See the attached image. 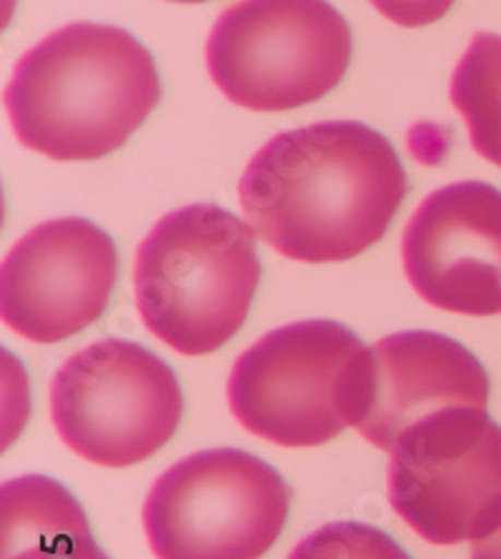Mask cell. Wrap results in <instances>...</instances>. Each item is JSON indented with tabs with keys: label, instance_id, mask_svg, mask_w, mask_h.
Instances as JSON below:
<instances>
[{
	"label": "cell",
	"instance_id": "6da1fadb",
	"mask_svg": "<svg viewBox=\"0 0 501 559\" xmlns=\"http://www.w3.org/2000/svg\"><path fill=\"white\" fill-rule=\"evenodd\" d=\"M409 191L396 148L359 121L284 131L253 154L239 183L246 222L306 264L359 257L381 241Z\"/></svg>",
	"mask_w": 501,
	"mask_h": 559
},
{
	"label": "cell",
	"instance_id": "7a4b0ae2",
	"mask_svg": "<svg viewBox=\"0 0 501 559\" xmlns=\"http://www.w3.org/2000/svg\"><path fill=\"white\" fill-rule=\"evenodd\" d=\"M160 100L151 50L118 25L71 23L13 68L5 111L25 148L53 160L114 154Z\"/></svg>",
	"mask_w": 501,
	"mask_h": 559
},
{
	"label": "cell",
	"instance_id": "3957f363",
	"mask_svg": "<svg viewBox=\"0 0 501 559\" xmlns=\"http://www.w3.org/2000/svg\"><path fill=\"white\" fill-rule=\"evenodd\" d=\"M259 282L257 231L216 203L171 211L135 251L143 324L186 357L216 352L239 334Z\"/></svg>",
	"mask_w": 501,
	"mask_h": 559
},
{
	"label": "cell",
	"instance_id": "277c9868",
	"mask_svg": "<svg viewBox=\"0 0 501 559\" xmlns=\"http://www.w3.org/2000/svg\"><path fill=\"white\" fill-rule=\"evenodd\" d=\"M369 346L331 319L294 321L236 359L228 406L251 435L278 447H319L356 427Z\"/></svg>",
	"mask_w": 501,
	"mask_h": 559
},
{
	"label": "cell",
	"instance_id": "5b68a950",
	"mask_svg": "<svg viewBox=\"0 0 501 559\" xmlns=\"http://www.w3.org/2000/svg\"><path fill=\"white\" fill-rule=\"evenodd\" d=\"M351 28L329 0H241L206 44L208 73L228 100L251 111H291L344 81Z\"/></svg>",
	"mask_w": 501,
	"mask_h": 559
},
{
	"label": "cell",
	"instance_id": "8992f818",
	"mask_svg": "<svg viewBox=\"0 0 501 559\" xmlns=\"http://www.w3.org/2000/svg\"><path fill=\"white\" fill-rule=\"evenodd\" d=\"M291 507L286 479L243 449H203L153 481L143 530L156 559H261Z\"/></svg>",
	"mask_w": 501,
	"mask_h": 559
},
{
	"label": "cell",
	"instance_id": "52a82bcc",
	"mask_svg": "<svg viewBox=\"0 0 501 559\" xmlns=\"http://www.w3.org/2000/svg\"><path fill=\"white\" fill-rule=\"evenodd\" d=\"M183 392L176 371L129 338L75 352L50 381V419L68 449L100 467L146 462L176 435Z\"/></svg>",
	"mask_w": 501,
	"mask_h": 559
},
{
	"label": "cell",
	"instance_id": "ba28073f",
	"mask_svg": "<svg viewBox=\"0 0 501 559\" xmlns=\"http://www.w3.org/2000/svg\"><path fill=\"white\" fill-rule=\"evenodd\" d=\"M389 454V502L419 537L458 545L501 527V427L487 409L429 414Z\"/></svg>",
	"mask_w": 501,
	"mask_h": 559
},
{
	"label": "cell",
	"instance_id": "9c48e42d",
	"mask_svg": "<svg viewBox=\"0 0 501 559\" xmlns=\"http://www.w3.org/2000/svg\"><path fill=\"white\" fill-rule=\"evenodd\" d=\"M118 278V249L88 218L31 228L0 266L5 326L36 344L65 342L104 317Z\"/></svg>",
	"mask_w": 501,
	"mask_h": 559
},
{
	"label": "cell",
	"instance_id": "30bf717a",
	"mask_svg": "<svg viewBox=\"0 0 501 559\" xmlns=\"http://www.w3.org/2000/svg\"><path fill=\"white\" fill-rule=\"evenodd\" d=\"M404 271L431 307L464 317L501 313V191L458 181L431 191L402 239Z\"/></svg>",
	"mask_w": 501,
	"mask_h": 559
},
{
	"label": "cell",
	"instance_id": "8fae6325",
	"mask_svg": "<svg viewBox=\"0 0 501 559\" xmlns=\"http://www.w3.org/2000/svg\"><path fill=\"white\" fill-rule=\"evenodd\" d=\"M449 406H489L487 369L464 344L416 329L371 346L356 429L373 447L392 452L406 429Z\"/></svg>",
	"mask_w": 501,
	"mask_h": 559
},
{
	"label": "cell",
	"instance_id": "7c38bea8",
	"mask_svg": "<svg viewBox=\"0 0 501 559\" xmlns=\"http://www.w3.org/2000/svg\"><path fill=\"white\" fill-rule=\"evenodd\" d=\"M0 559H110L61 481L28 474L0 489Z\"/></svg>",
	"mask_w": 501,
	"mask_h": 559
},
{
	"label": "cell",
	"instance_id": "4fadbf2b",
	"mask_svg": "<svg viewBox=\"0 0 501 559\" xmlns=\"http://www.w3.org/2000/svg\"><path fill=\"white\" fill-rule=\"evenodd\" d=\"M452 104L469 129L474 151L501 166V36L479 31L456 63Z\"/></svg>",
	"mask_w": 501,
	"mask_h": 559
},
{
	"label": "cell",
	"instance_id": "5bb4252c",
	"mask_svg": "<svg viewBox=\"0 0 501 559\" xmlns=\"http://www.w3.org/2000/svg\"><path fill=\"white\" fill-rule=\"evenodd\" d=\"M288 559H411L386 532L363 522H331L303 537Z\"/></svg>",
	"mask_w": 501,
	"mask_h": 559
},
{
	"label": "cell",
	"instance_id": "9a60e30c",
	"mask_svg": "<svg viewBox=\"0 0 501 559\" xmlns=\"http://www.w3.org/2000/svg\"><path fill=\"white\" fill-rule=\"evenodd\" d=\"M454 3L456 0H371L381 15L404 28H421L441 21Z\"/></svg>",
	"mask_w": 501,
	"mask_h": 559
},
{
	"label": "cell",
	"instance_id": "2e32d148",
	"mask_svg": "<svg viewBox=\"0 0 501 559\" xmlns=\"http://www.w3.org/2000/svg\"><path fill=\"white\" fill-rule=\"evenodd\" d=\"M472 559H501V527L479 542H474Z\"/></svg>",
	"mask_w": 501,
	"mask_h": 559
},
{
	"label": "cell",
	"instance_id": "e0dca14e",
	"mask_svg": "<svg viewBox=\"0 0 501 559\" xmlns=\"http://www.w3.org/2000/svg\"><path fill=\"white\" fill-rule=\"evenodd\" d=\"M171 3H206V0H171Z\"/></svg>",
	"mask_w": 501,
	"mask_h": 559
}]
</instances>
